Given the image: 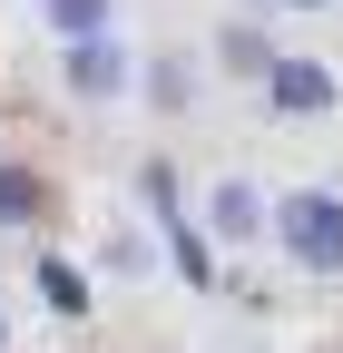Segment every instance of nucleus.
<instances>
[{
	"mask_svg": "<svg viewBox=\"0 0 343 353\" xmlns=\"http://www.w3.org/2000/svg\"><path fill=\"white\" fill-rule=\"evenodd\" d=\"M30 226H50V176L30 157H0V236H30Z\"/></svg>",
	"mask_w": 343,
	"mask_h": 353,
	"instance_id": "nucleus-5",
	"label": "nucleus"
},
{
	"mask_svg": "<svg viewBox=\"0 0 343 353\" xmlns=\"http://www.w3.org/2000/svg\"><path fill=\"white\" fill-rule=\"evenodd\" d=\"M206 236L216 245H275V206L255 196V176H216L206 187Z\"/></svg>",
	"mask_w": 343,
	"mask_h": 353,
	"instance_id": "nucleus-2",
	"label": "nucleus"
},
{
	"mask_svg": "<svg viewBox=\"0 0 343 353\" xmlns=\"http://www.w3.org/2000/svg\"><path fill=\"white\" fill-rule=\"evenodd\" d=\"M284 10H324V0H284Z\"/></svg>",
	"mask_w": 343,
	"mask_h": 353,
	"instance_id": "nucleus-11",
	"label": "nucleus"
},
{
	"mask_svg": "<svg viewBox=\"0 0 343 353\" xmlns=\"http://www.w3.org/2000/svg\"><path fill=\"white\" fill-rule=\"evenodd\" d=\"M39 20H50L59 50H79V39H108L118 30V0H39Z\"/></svg>",
	"mask_w": 343,
	"mask_h": 353,
	"instance_id": "nucleus-6",
	"label": "nucleus"
},
{
	"mask_svg": "<svg viewBox=\"0 0 343 353\" xmlns=\"http://www.w3.org/2000/svg\"><path fill=\"white\" fill-rule=\"evenodd\" d=\"M147 88H157V108H167V118L196 108V99H187V88H196V79H187V59H157V69H147Z\"/></svg>",
	"mask_w": 343,
	"mask_h": 353,
	"instance_id": "nucleus-9",
	"label": "nucleus"
},
{
	"mask_svg": "<svg viewBox=\"0 0 343 353\" xmlns=\"http://www.w3.org/2000/svg\"><path fill=\"white\" fill-rule=\"evenodd\" d=\"M216 59H226V69H245L255 88H265V69H275V50H265V39H255L245 20H226V30H216Z\"/></svg>",
	"mask_w": 343,
	"mask_h": 353,
	"instance_id": "nucleus-7",
	"label": "nucleus"
},
{
	"mask_svg": "<svg viewBox=\"0 0 343 353\" xmlns=\"http://www.w3.org/2000/svg\"><path fill=\"white\" fill-rule=\"evenodd\" d=\"M39 294H50L59 314H89V275H79V265H59V255H39Z\"/></svg>",
	"mask_w": 343,
	"mask_h": 353,
	"instance_id": "nucleus-8",
	"label": "nucleus"
},
{
	"mask_svg": "<svg viewBox=\"0 0 343 353\" xmlns=\"http://www.w3.org/2000/svg\"><path fill=\"white\" fill-rule=\"evenodd\" d=\"M59 79H69L79 108H108L127 88V50H118V39H79V50H59Z\"/></svg>",
	"mask_w": 343,
	"mask_h": 353,
	"instance_id": "nucleus-4",
	"label": "nucleus"
},
{
	"mask_svg": "<svg viewBox=\"0 0 343 353\" xmlns=\"http://www.w3.org/2000/svg\"><path fill=\"white\" fill-rule=\"evenodd\" d=\"M275 255L294 275H343V196L333 187H284L275 196Z\"/></svg>",
	"mask_w": 343,
	"mask_h": 353,
	"instance_id": "nucleus-1",
	"label": "nucleus"
},
{
	"mask_svg": "<svg viewBox=\"0 0 343 353\" xmlns=\"http://www.w3.org/2000/svg\"><path fill=\"white\" fill-rule=\"evenodd\" d=\"M333 99H343V88H333V69H324V59H275V69H265V108H275L284 128L333 118Z\"/></svg>",
	"mask_w": 343,
	"mask_h": 353,
	"instance_id": "nucleus-3",
	"label": "nucleus"
},
{
	"mask_svg": "<svg viewBox=\"0 0 343 353\" xmlns=\"http://www.w3.org/2000/svg\"><path fill=\"white\" fill-rule=\"evenodd\" d=\"M0 353H10V304H0Z\"/></svg>",
	"mask_w": 343,
	"mask_h": 353,
	"instance_id": "nucleus-10",
	"label": "nucleus"
}]
</instances>
